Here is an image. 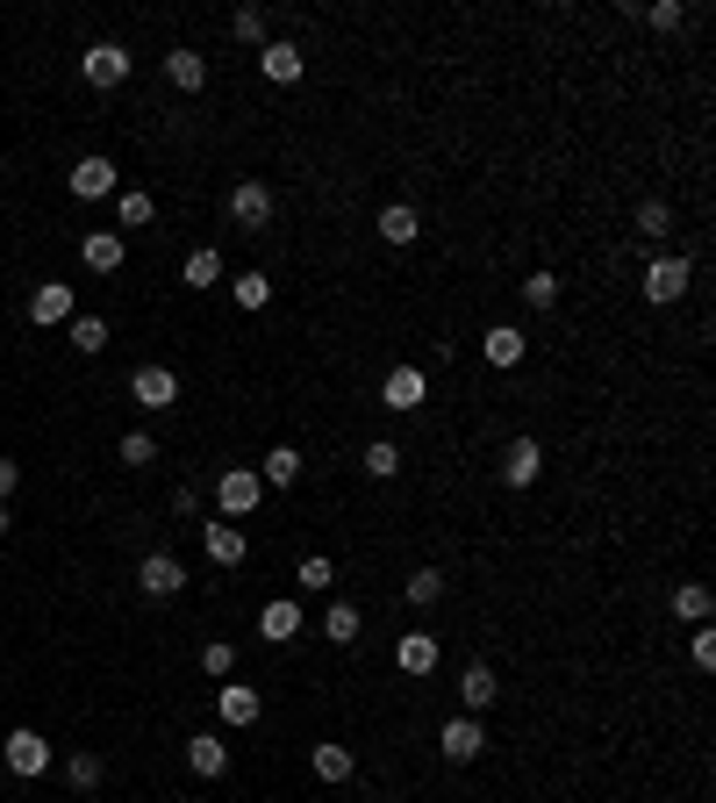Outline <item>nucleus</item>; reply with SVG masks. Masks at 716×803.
<instances>
[{
	"mask_svg": "<svg viewBox=\"0 0 716 803\" xmlns=\"http://www.w3.org/2000/svg\"><path fill=\"white\" fill-rule=\"evenodd\" d=\"M29 323H72V287H58V280H43L37 295H29Z\"/></svg>",
	"mask_w": 716,
	"mask_h": 803,
	"instance_id": "14",
	"label": "nucleus"
},
{
	"mask_svg": "<svg viewBox=\"0 0 716 803\" xmlns=\"http://www.w3.org/2000/svg\"><path fill=\"white\" fill-rule=\"evenodd\" d=\"M538 466H544V445H538V437H509V445H501V481H509V488H530V481H538Z\"/></svg>",
	"mask_w": 716,
	"mask_h": 803,
	"instance_id": "7",
	"label": "nucleus"
},
{
	"mask_svg": "<svg viewBox=\"0 0 716 803\" xmlns=\"http://www.w3.org/2000/svg\"><path fill=\"white\" fill-rule=\"evenodd\" d=\"M688 653H695V668H703V675L716 668V631H709V625H703V631L688 639Z\"/></svg>",
	"mask_w": 716,
	"mask_h": 803,
	"instance_id": "42",
	"label": "nucleus"
},
{
	"mask_svg": "<svg viewBox=\"0 0 716 803\" xmlns=\"http://www.w3.org/2000/svg\"><path fill=\"white\" fill-rule=\"evenodd\" d=\"M459 696H466V710H495L501 703V675L487 668V660H474V668L459 675Z\"/></svg>",
	"mask_w": 716,
	"mask_h": 803,
	"instance_id": "16",
	"label": "nucleus"
},
{
	"mask_svg": "<svg viewBox=\"0 0 716 803\" xmlns=\"http://www.w3.org/2000/svg\"><path fill=\"white\" fill-rule=\"evenodd\" d=\"M80 259L94 266V272H115L122 259H129V251H122V237H115V230H94V237L80 245Z\"/></svg>",
	"mask_w": 716,
	"mask_h": 803,
	"instance_id": "25",
	"label": "nucleus"
},
{
	"mask_svg": "<svg viewBox=\"0 0 716 803\" xmlns=\"http://www.w3.org/2000/svg\"><path fill=\"white\" fill-rule=\"evenodd\" d=\"M115 165L108 158H80V165H72V194H80V202H101V194H115Z\"/></svg>",
	"mask_w": 716,
	"mask_h": 803,
	"instance_id": "17",
	"label": "nucleus"
},
{
	"mask_svg": "<svg viewBox=\"0 0 716 803\" xmlns=\"http://www.w3.org/2000/svg\"><path fill=\"white\" fill-rule=\"evenodd\" d=\"M523 301H530V309H559V272H530Z\"/></svg>",
	"mask_w": 716,
	"mask_h": 803,
	"instance_id": "36",
	"label": "nucleus"
},
{
	"mask_svg": "<svg viewBox=\"0 0 716 803\" xmlns=\"http://www.w3.org/2000/svg\"><path fill=\"white\" fill-rule=\"evenodd\" d=\"M637 237H666V230H674V208H666V202H637Z\"/></svg>",
	"mask_w": 716,
	"mask_h": 803,
	"instance_id": "34",
	"label": "nucleus"
},
{
	"mask_svg": "<svg viewBox=\"0 0 716 803\" xmlns=\"http://www.w3.org/2000/svg\"><path fill=\"white\" fill-rule=\"evenodd\" d=\"M14 481H22V466H14V460H0V503L14 495Z\"/></svg>",
	"mask_w": 716,
	"mask_h": 803,
	"instance_id": "43",
	"label": "nucleus"
},
{
	"mask_svg": "<svg viewBox=\"0 0 716 803\" xmlns=\"http://www.w3.org/2000/svg\"><path fill=\"white\" fill-rule=\"evenodd\" d=\"M80 72H86V86H101V94H108V86L129 80V51H122V43H94V51L80 58Z\"/></svg>",
	"mask_w": 716,
	"mask_h": 803,
	"instance_id": "4",
	"label": "nucleus"
},
{
	"mask_svg": "<svg viewBox=\"0 0 716 803\" xmlns=\"http://www.w3.org/2000/svg\"><path fill=\"white\" fill-rule=\"evenodd\" d=\"M309 768H315V775H323V782H352V775H359L352 747H315V753H309Z\"/></svg>",
	"mask_w": 716,
	"mask_h": 803,
	"instance_id": "26",
	"label": "nucleus"
},
{
	"mask_svg": "<svg viewBox=\"0 0 716 803\" xmlns=\"http://www.w3.org/2000/svg\"><path fill=\"white\" fill-rule=\"evenodd\" d=\"M216 710H222V724H230V732H243V724H258L266 696H258V689H243V681H222V689H216Z\"/></svg>",
	"mask_w": 716,
	"mask_h": 803,
	"instance_id": "8",
	"label": "nucleus"
},
{
	"mask_svg": "<svg viewBox=\"0 0 716 803\" xmlns=\"http://www.w3.org/2000/svg\"><path fill=\"white\" fill-rule=\"evenodd\" d=\"M437 747H445V761H459V768H466V761H480V753H487V732H480L474 718H452Z\"/></svg>",
	"mask_w": 716,
	"mask_h": 803,
	"instance_id": "13",
	"label": "nucleus"
},
{
	"mask_svg": "<svg viewBox=\"0 0 716 803\" xmlns=\"http://www.w3.org/2000/svg\"><path fill=\"white\" fill-rule=\"evenodd\" d=\"M230 223H237V230H266V223H272V187H266V179H243V187L230 194Z\"/></svg>",
	"mask_w": 716,
	"mask_h": 803,
	"instance_id": "5",
	"label": "nucleus"
},
{
	"mask_svg": "<svg viewBox=\"0 0 716 803\" xmlns=\"http://www.w3.org/2000/svg\"><path fill=\"white\" fill-rule=\"evenodd\" d=\"M394 668H402V675H430L437 668V639H430V631H408V639L394 646Z\"/></svg>",
	"mask_w": 716,
	"mask_h": 803,
	"instance_id": "22",
	"label": "nucleus"
},
{
	"mask_svg": "<svg viewBox=\"0 0 716 803\" xmlns=\"http://www.w3.org/2000/svg\"><path fill=\"white\" fill-rule=\"evenodd\" d=\"M380 237H387L394 251H402V245H416V237H423L416 208H408V202H387V208H380Z\"/></svg>",
	"mask_w": 716,
	"mask_h": 803,
	"instance_id": "18",
	"label": "nucleus"
},
{
	"mask_svg": "<svg viewBox=\"0 0 716 803\" xmlns=\"http://www.w3.org/2000/svg\"><path fill=\"white\" fill-rule=\"evenodd\" d=\"M480 352H487V367H516V359L530 352V338H523V330H509V323H495L480 338Z\"/></svg>",
	"mask_w": 716,
	"mask_h": 803,
	"instance_id": "19",
	"label": "nucleus"
},
{
	"mask_svg": "<svg viewBox=\"0 0 716 803\" xmlns=\"http://www.w3.org/2000/svg\"><path fill=\"white\" fill-rule=\"evenodd\" d=\"M129 395L144 402V409H173L179 402V373L173 367H136L129 373Z\"/></svg>",
	"mask_w": 716,
	"mask_h": 803,
	"instance_id": "6",
	"label": "nucleus"
},
{
	"mask_svg": "<svg viewBox=\"0 0 716 803\" xmlns=\"http://www.w3.org/2000/svg\"><path fill=\"white\" fill-rule=\"evenodd\" d=\"M187 768H194V775H208V782L230 775V747H222L216 732H194V739H187Z\"/></svg>",
	"mask_w": 716,
	"mask_h": 803,
	"instance_id": "15",
	"label": "nucleus"
},
{
	"mask_svg": "<svg viewBox=\"0 0 716 803\" xmlns=\"http://www.w3.org/2000/svg\"><path fill=\"white\" fill-rule=\"evenodd\" d=\"M258 503H266V481H258V466H230V474L216 481V509H222V517H251Z\"/></svg>",
	"mask_w": 716,
	"mask_h": 803,
	"instance_id": "1",
	"label": "nucleus"
},
{
	"mask_svg": "<svg viewBox=\"0 0 716 803\" xmlns=\"http://www.w3.org/2000/svg\"><path fill=\"white\" fill-rule=\"evenodd\" d=\"M136 588H144V596H179V588H187V567H179L173 553H151L144 567H136Z\"/></svg>",
	"mask_w": 716,
	"mask_h": 803,
	"instance_id": "9",
	"label": "nucleus"
},
{
	"mask_svg": "<svg viewBox=\"0 0 716 803\" xmlns=\"http://www.w3.org/2000/svg\"><path fill=\"white\" fill-rule=\"evenodd\" d=\"M165 80H173L179 94H201V86H208V58L201 51H173V58H165Z\"/></svg>",
	"mask_w": 716,
	"mask_h": 803,
	"instance_id": "21",
	"label": "nucleus"
},
{
	"mask_svg": "<svg viewBox=\"0 0 716 803\" xmlns=\"http://www.w3.org/2000/svg\"><path fill=\"white\" fill-rule=\"evenodd\" d=\"M72 344L80 352H108V323L101 316H72Z\"/></svg>",
	"mask_w": 716,
	"mask_h": 803,
	"instance_id": "35",
	"label": "nucleus"
},
{
	"mask_svg": "<svg viewBox=\"0 0 716 803\" xmlns=\"http://www.w3.org/2000/svg\"><path fill=\"white\" fill-rule=\"evenodd\" d=\"M423 395H430L423 367H394L387 373V409H423Z\"/></svg>",
	"mask_w": 716,
	"mask_h": 803,
	"instance_id": "20",
	"label": "nucleus"
},
{
	"mask_svg": "<svg viewBox=\"0 0 716 803\" xmlns=\"http://www.w3.org/2000/svg\"><path fill=\"white\" fill-rule=\"evenodd\" d=\"M709 610H716V596L703 581H681L674 588V617H681V625H709Z\"/></svg>",
	"mask_w": 716,
	"mask_h": 803,
	"instance_id": "24",
	"label": "nucleus"
},
{
	"mask_svg": "<svg viewBox=\"0 0 716 803\" xmlns=\"http://www.w3.org/2000/svg\"><path fill=\"white\" fill-rule=\"evenodd\" d=\"M216 280H222L216 251H187V287H216Z\"/></svg>",
	"mask_w": 716,
	"mask_h": 803,
	"instance_id": "37",
	"label": "nucleus"
},
{
	"mask_svg": "<svg viewBox=\"0 0 716 803\" xmlns=\"http://www.w3.org/2000/svg\"><path fill=\"white\" fill-rule=\"evenodd\" d=\"M65 782H72V790H94V782H101V753H72V761H65Z\"/></svg>",
	"mask_w": 716,
	"mask_h": 803,
	"instance_id": "38",
	"label": "nucleus"
},
{
	"mask_svg": "<svg viewBox=\"0 0 716 803\" xmlns=\"http://www.w3.org/2000/svg\"><path fill=\"white\" fill-rule=\"evenodd\" d=\"M258 481H266V488H294V481H301V452L294 445H272L266 460H258Z\"/></svg>",
	"mask_w": 716,
	"mask_h": 803,
	"instance_id": "23",
	"label": "nucleus"
},
{
	"mask_svg": "<svg viewBox=\"0 0 716 803\" xmlns=\"http://www.w3.org/2000/svg\"><path fill=\"white\" fill-rule=\"evenodd\" d=\"M688 280H695V266H688V259H652V266H645V301L674 309V301L688 295Z\"/></svg>",
	"mask_w": 716,
	"mask_h": 803,
	"instance_id": "2",
	"label": "nucleus"
},
{
	"mask_svg": "<svg viewBox=\"0 0 716 803\" xmlns=\"http://www.w3.org/2000/svg\"><path fill=\"white\" fill-rule=\"evenodd\" d=\"M230 29H237L243 43H266V8H237V22H230Z\"/></svg>",
	"mask_w": 716,
	"mask_h": 803,
	"instance_id": "41",
	"label": "nucleus"
},
{
	"mask_svg": "<svg viewBox=\"0 0 716 803\" xmlns=\"http://www.w3.org/2000/svg\"><path fill=\"white\" fill-rule=\"evenodd\" d=\"M365 474H373V481H394V474H402V445H394V437L365 445Z\"/></svg>",
	"mask_w": 716,
	"mask_h": 803,
	"instance_id": "30",
	"label": "nucleus"
},
{
	"mask_svg": "<svg viewBox=\"0 0 716 803\" xmlns=\"http://www.w3.org/2000/svg\"><path fill=\"white\" fill-rule=\"evenodd\" d=\"M8 768H14V775H43V768H51V747H43V732L14 724V732H8Z\"/></svg>",
	"mask_w": 716,
	"mask_h": 803,
	"instance_id": "11",
	"label": "nucleus"
},
{
	"mask_svg": "<svg viewBox=\"0 0 716 803\" xmlns=\"http://www.w3.org/2000/svg\"><path fill=\"white\" fill-rule=\"evenodd\" d=\"M230 295H237V309H266V301H272V280H266V272H237Z\"/></svg>",
	"mask_w": 716,
	"mask_h": 803,
	"instance_id": "31",
	"label": "nucleus"
},
{
	"mask_svg": "<svg viewBox=\"0 0 716 803\" xmlns=\"http://www.w3.org/2000/svg\"><path fill=\"white\" fill-rule=\"evenodd\" d=\"M323 631H330V646H352L359 639V610H352V603H330V610H323Z\"/></svg>",
	"mask_w": 716,
	"mask_h": 803,
	"instance_id": "33",
	"label": "nucleus"
},
{
	"mask_svg": "<svg viewBox=\"0 0 716 803\" xmlns=\"http://www.w3.org/2000/svg\"><path fill=\"white\" fill-rule=\"evenodd\" d=\"M294 581L309 588V596H323V588L338 581V567H330V553H309V559H301V567H294Z\"/></svg>",
	"mask_w": 716,
	"mask_h": 803,
	"instance_id": "32",
	"label": "nucleus"
},
{
	"mask_svg": "<svg viewBox=\"0 0 716 803\" xmlns=\"http://www.w3.org/2000/svg\"><path fill=\"white\" fill-rule=\"evenodd\" d=\"M201 675H208V681H230V675H237V646H230V639H208V646H201Z\"/></svg>",
	"mask_w": 716,
	"mask_h": 803,
	"instance_id": "28",
	"label": "nucleus"
},
{
	"mask_svg": "<svg viewBox=\"0 0 716 803\" xmlns=\"http://www.w3.org/2000/svg\"><path fill=\"white\" fill-rule=\"evenodd\" d=\"M201 545H208V559H216V567H237V559L251 553V538H243L230 517H208L201 524Z\"/></svg>",
	"mask_w": 716,
	"mask_h": 803,
	"instance_id": "10",
	"label": "nucleus"
},
{
	"mask_svg": "<svg viewBox=\"0 0 716 803\" xmlns=\"http://www.w3.org/2000/svg\"><path fill=\"white\" fill-rule=\"evenodd\" d=\"M645 22H652V29H681V22H688V8H681V0H652Z\"/></svg>",
	"mask_w": 716,
	"mask_h": 803,
	"instance_id": "39",
	"label": "nucleus"
},
{
	"mask_svg": "<svg viewBox=\"0 0 716 803\" xmlns=\"http://www.w3.org/2000/svg\"><path fill=\"white\" fill-rule=\"evenodd\" d=\"M8 524H14V517H8V503H0V538H8Z\"/></svg>",
	"mask_w": 716,
	"mask_h": 803,
	"instance_id": "44",
	"label": "nucleus"
},
{
	"mask_svg": "<svg viewBox=\"0 0 716 803\" xmlns=\"http://www.w3.org/2000/svg\"><path fill=\"white\" fill-rule=\"evenodd\" d=\"M151 460H158V445H151L144 431H129V437H122V466H151Z\"/></svg>",
	"mask_w": 716,
	"mask_h": 803,
	"instance_id": "40",
	"label": "nucleus"
},
{
	"mask_svg": "<svg viewBox=\"0 0 716 803\" xmlns=\"http://www.w3.org/2000/svg\"><path fill=\"white\" fill-rule=\"evenodd\" d=\"M258 631H266V646H287L301 631V603L294 596H272L266 610H258Z\"/></svg>",
	"mask_w": 716,
	"mask_h": 803,
	"instance_id": "12",
	"label": "nucleus"
},
{
	"mask_svg": "<svg viewBox=\"0 0 716 803\" xmlns=\"http://www.w3.org/2000/svg\"><path fill=\"white\" fill-rule=\"evenodd\" d=\"M115 216H122V230H144V223L158 216V202H151V194H122L115 187Z\"/></svg>",
	"mask_w": 716,
	"mask_h": 803,
	"instance_id": "29",
	"label": "nucleus"
},
{
	"mask_svg": "<svg viewBox=\"0 0 716 803\" xmlns=\"http://www.w3.org/2000/svg\"><path fill=\"white\" fill-rule=\"evenodd\" d=\"M301 65H309V58H301V43H287V37H266V43H258V72H266L272 86H294Z\"/></svg>",
	"mask_w": 716,
	"mask_h": 803,
	"instance_id": "3",
	"label": "nucleus"
},
{
	"mask_svg": "<svg viewBox=\"0 0 716 803\" xmlns=\"http://www.w3.org/2000/svg\"><path fill=\"white\" fill-rule=\"evenodd\" d=\"M402 596L416 603V610H430V603H445V574H437V567H416V574H408V588H402Z\"/></svg>",
	"mask_w": 716,
	"mask_h": 803,
	"instance_id": "27",
	"label": "nucleus"
}]
</instances>
